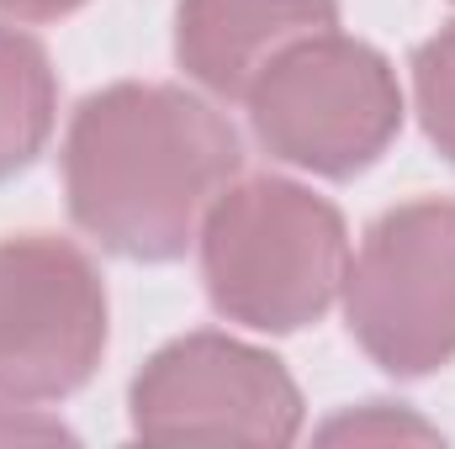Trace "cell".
<instances>
[{"instance_id": "cell-5", "label": "cell", "mask_w": 455, "mask_h": 449, "mask_svg": "<svg viewBox=\"0 0 455 449\" xmlns=\"http://www.w3.org/2000/svg\"><path fill=\"white\" fill-rule=\"evenodd\" d=\"M132 434L148 445H291L302 391L291 370L233 334L164 343L127 386Z\"/></svg>"}, {"instance_id": "cell-8", "label": "cell", "mask_w": 455, "mask_h": 449, "mask_svg": "<svg viewBox=\"0 0 455 449\" xmlns=\"http://www.w3.org/2000/svg\"><path fill=\"white\" fill-rule=\"evenodd\" d=\"M59 80L48 48L21 27H0V180L21 175L53 138Z\"/></svg>"}, {"instance_id": "cell-2", "label": "cell", "mask_w": 455, "mask_h": 449, "mask_svg": "<svg viewBox=\"0 0 455 449\" xmlns=\"http://www.w3.org/2000/svg\"><path fill=\"white\" fill-rule=\"evenodd\" d=\"M196 248L212 307L254 334L313 328L349 270L339 207L281 175L228 180L196 227Z\"/></svg>"}, {"instance_id": "cell-9", "label": "cell", "mask_w": 455, "mask_h": 449, "mask_svg": "<svg viewBox=\"0 0 455 449\" xmlns=\"http://www.w3.org/2000/svg\"><path fill=\"white\" fill-rule=\"evenodd\" d=\"M413 101L429 143L455 164V27L435 32L413 53Z\"/></svg>"}, {"instance_id": "cell-3", "label": "cell", "mask_w": 455, "mask_h": 449, "mask_svg": "<svg viewBox=\"0 0 455 449\" xmlns=\"http://www.w3.org/2000/svg\"><path fill=\"white\" fill-rule=\"evenodd\" d=\"M259 148L291 169L349 180L403 132V85L387 53L360 37L318 32L291 43L243 96Z\"/></svg>"}, {"instance_id": "cell-1", "label": "cell", "mask_w": 455, "mask_h": 449, "mask_svg": "<svg viewBox=\"0 0 455 449\" xmlns=\"http://www.w3.org/2000/svg\"><path fill=\"white\" fill-rule=\"evenodd\" d=\"M238 164L228 116L180 85H107L80 101L64 132L69 217L132 264L180 259Z\"/></svg>"}, {"instance_id": "cell-4", "label": "cell", "mask_w": 455, "mask_h": 449, "mask_svg": "<svg viewBox=\"0 0 455 449\" xmlns=\"http://www.w3.org/2000/svg\"><path fill=\"white\" fill-rule=\"evenodd\" d=\"M349 334L397 381L455 359V201L424 196L381 212L344 270Z\"/></svg>"}, {"instance_id": "cell-7", "label": "cell", "mask_w": 455, "mask_h": 449, "mask_svg": "<svg viewBox=\"0 0 455 449\" xmlns=\"http://www.w3.org/2000/svg\"><path fill=\"white\" fill-rule=\"evenodd\" d=\"M334 27L339 0H180L175 59L202 91L243 101L291 43Z\"/></svg>"}, {"instance_id": "cell-12", "label": "cell", "mask_w": 455, "mask_h": 449, "mask_svg": "<svg viewBox=\"0 0 455 449\" xmlns=\"http://www.w3.org/2000/svg\"><path fill=\"white\" fill-rule=\"evenodd\" d=\"M80 5H91V0H0V16H11V21H59Z\"/></svg>"}, {"instance_id": "cell-10", "label": "cell", "mask_w": 455, "mask_h": 449, "mask_svg": "<svg viewBox=\"0 0 455 449\" xmlns=\"http://www.w3.org/2000/svg\"><path fill=\"white\" fill-rule=\"evenodd\" d=\"M318 439H329V445H344V439H355V445H387V439H424V445H435L440 439V429H429L424 418H413V413H397L392 402H365V407H349L344 418H334Z\"/></svg>"}, {"instance_id": "cell-11", "label": "cell", "mask_w": 455, "mask_h": 449, "mask_svg": "<svg viewBox=\"0 0 455 449\" xmlns=\"http://www.w3.org/2000/svg\"><path fill=\"white\" fill-rule=\"evenodd\" d=\"M69 445L75 434L48 418L37 402H16V397H0V445Z\"/></svg>"}, {"instance_id": "cell-6", "label": "cell", "mask_w": 455, "mask_h": 449, "mask_svg": "<svg viewBox=\"0 0 455 449\" xmlns=\"http://www.w3.org/2000/svg\"><path fill=\"white\" fill-rule=\"evenodd\" d=\"M107 354V286L69 238H0V397L64 402Z\"/></svg>"}]
</instances>
